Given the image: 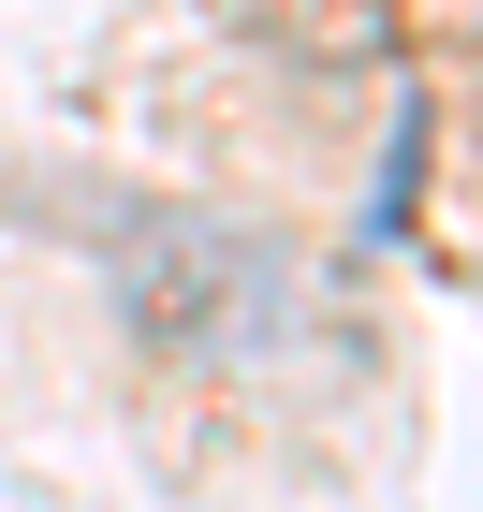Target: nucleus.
<instances>
[{
	"label": "nucleus",
	"instance_id": "nucleus-1",
	"mask_svg": "<svg viewBox=\"0 0 483 512\" xmlns=\"http://www.w3.org/2000/svg\"><path fill=\"white\" fill-rule=\"evenodd\" d=\"M118 293H132V322H147L161 352L220 366V352L264 337V308H279V249L220 235V220H147V235L118 249Z\"/></svg>",
	"mask_w": 483,
	"mask_h": 512
},
{
	"label": "nucleus",
	"instance_id": "nucleus-2",
	"mask_svg": "<svg viewBox=\"0 0 483 512\" xmlns=\"http://www.w3.org/2000/svg\"><path fill=\"white\" fill-rule=\"evenodd\" d=\"M352 15H381V0H352Z\"/></svg>",
	"mask_w": 483,
	"mask_h": 512
}]
</instances>
